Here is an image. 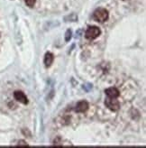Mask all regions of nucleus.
<instances>
[{"mask_svg": "<svg viewBox=\"0 0 146 148\" xmlns=\"http://www.w3.org/2000/svg\"><path fill=\"white\" fill-rule=\"evenodd\" d=\"M93 17L97 22H99V23H104V22H106L108 19L109 14L106 8H98L96 11L94 12Z\"/></svg>", "mask_w": 146, "mask_h": 148, "instance_id": "nucleus-1", "label": "nucleus"}, {"mask_svg": "<svg viewBox=\"0 0 146 148\" xmlns=\"http://www.w3.org/2000/svg\"><path fill=\"white\" fill-rule=\"evenodd\" d=\"M101 31L98 26H89L86 31V38L89 40H94L100 35Z\"/></svg>", "mask_w": 146, "mask_h": 148, "instance_id": "nucleus-2", "label": "nucleus"}, {"mask_svg": "<svg viewBox=\"0 0 146 148\" xmlns=\"http://www.w3.org/2000/svg\"><path fill=\"white\" fill-rule=\"evenodd\" d=\"M105 105L108 109L112 111H117L120 108V103L118 102V100H116V99L107 98L105 101Z\"/></svg>", "mask_w": 146, "mask_h": 148, "instance_id": "nucleus-3", "label": "nucleus"}, {"mask_svg": "<svg viewBox=\"0 0 146 148\" xmlns=\"http://www.w3.org/2000/svg\"><path fill=\"white\" fill-rule=\"evenodd\" d=\"M14 98L16 100H17L18 102L22 103V104L26 105L28 103V99L25 96V94L22 91H16L14 93Z\"/></svg>", "mask_w": 146, "mask_h": 148, "instance_id": "nucleus-4", "label": "nucleus"}, {"mask_svg": "<svg viewBox=\"0 0 146 148\" xmlns=\"http://www.w3.org/2000/svg\"><path fill=\"white\" fill-rule=\"evenodd\" d=\"M89 109V103L85 100H82V101H79L77 106H76V112L78 113H84L86 111Z\"/></svg>", "mask_w": 146, "mask_h": 148, "instance_id": "nucleus-5", "label": "nucleus"}, {"mask_svg": "<svg viewBox=\"0 0 146 148\" xmlns=\"http://www.w3.org/2000/svg\"><path fill=\"white\" fill-rule=\"evenodd\" d=\"M106 95L107 96V98H111V99H116L119 97V90L116 88H109L105 91Z\"/></svg>", "mask_w": 146, "mask_h": 148, "instance_id": "nucleus-6", "label": "nucleus"}, {"mask_svg": "<svg viewBox=\"0 0 146 148\" xmlns=\"http://www.w3.org/2000/svg\"><path fill=\"white\" fill-rule=\"evenodd\" d=\"M54 60V55L52 53H47L44 55V59H43V62H44V65L46 67H50V65L53 64Z\"/></svg>", "mask_w": 146, "mask_h": 148, "instance_id": "nucleus-7", "label": "nucleus"}, {"mask_svg": "<svg viewBox=\"0 0 146 148\" xmlns=\"http://www.w3.org/2000/svg\"><path fill=\"white\" fill-rule=\"evenodd\" d=\"M25 1L26 5L29 7H33V5L36 3V0H25Z\"/></svg>", "mask_w": 146, "mask_h": 148, "instance_id": "nucleus-8", "label": "nucleus"}]
</instances>
